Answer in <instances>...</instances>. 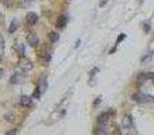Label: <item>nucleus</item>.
<instances>
[{
    "mask_svg": "<svg viewBox=\"0 0 154 135\" xmlns=\"http://www.w3.org/2000/svg\"><path fill=\"white\" fill-rule=\"evenodd\" d=\"M132 100L137 103H151L154 100V97L150 96V94H145V93H140V92H137V93L132 94Z\"/></svg>",
    "mask_w": 154,
    "mask_h": 135,
    "instance_id": "obj_1",
    "label": "nucleus"
},
{
    "mask_svg": "<svg viewBox=\"0 0 154 135\" xmlns=\"http://www.w3.org/2000/svg\"><path fill=\"white\" fill-rule=\"evenodd\" d=\"M122 126H123L124 131H132L134 128V122H132V118L130 115H124L123 120H122Z\"/></svg>",
    "mask_w": 154,
    "mask_h": 135,
    "instance_id": "obj_2",
    "label": "nucleus"
},
{
    "mask_svg": "<svg viewBox=\"0 0 154 135\" xmlns=\"http://www.w3.org/2000/svg\"><path fill=\"white\" fill-rule=\"evenodd\" d=\"M27 42H29L30 46L35 47V46L38 45V42H39V39H38V37L34 34V32H30V34L27 35Z\"/></svg>",
    "mask_w": 154,
    "mask_h": 135,
    "instance_id": "obj_3",
    "label": "nucleus"
},
{
    "mask_svg": "<svg viewBox=\"0 0 154 135\" xmlns=\"http://www.w3.org/2000/svg\"><path fill=\"white\" fill-rule=\"evenodd\" d=\"M26 20L29 24H35L38 22V15L35 12H29L26 15Z\"/></svg>",
    "mask_w": 154,
    "mask_h": 135,
    "instance_id": "obj_4",
    "label": "nucleus"
},
{
    "mask_svg": "<svg viewBox=\"0 0 154 135\" xmlns=\"http://www.w3.org/2000/svg\"><path fill=\"white\" fill-rule=\"evenodd\" d=\"M66 23H68L66 15H61L58 19H57V27H59V28H64V27L66 26Z\"/></svg>",
    "mask_w": 154,
    "mask_h": 135,
    "instance_id": "obj_5",
    "label": "nucleus"
},
{
    "mask_svg": "<svg viewBox=\"0 0 154 135\" xmlns=\"http://www.w3.org/2000/svg\"><path fill=\"white\" fill-rule=\"evenodd\" d=\"M108 116H110V113H108V112L99 115V118H97V123H99V124H104V123H107Z\"/></svg>",
    "mask_w": 154,
    "mask_h": 135,
    "instance_id": "obj_6",
    "label": "nucleus"
},
{
    "mask_svg": "<svg viewBox=\"0 0 154 135\" xmlns=\"http://www.w3.org/2000/svg\"><path fill=\"white\" fill-rule=\"evenodd\" d=\"M16 28H18V20H16V19H14V20L11 22L10 27H8V32H10V34H14V32L16 31Z\"/></svg>",
    "mask_w": 154,
    "mask_h": 135,
    "instance_id": "obj_7",
    "label": "nucleus"
},
{
    "mask_svg": "<svg viewBox=\"0 0 154 135\" xmlns=\"http://www.w3.org/2000/svg\"><path fill=\"white\" fill-rule=\"evenodd\" d=\"M20 104L22 105H30V104H31V97L23 94V96L20 97Z\"/></svg>",
    "mask_w": 154,
    "mask_h": 135,
    "instance_id": "obj_8",
    "label": "nucleus"
},
{
    "mask_svg": "<svg viewBox=\"0 0 154 135\" xmlns=\"http://www.w3.org/2000/svg\"><path fill=\"white\" fill-rule=\"evenodd\" d=\"M49 39H50V42L56 43L57 40L59 39V35H58V32H56V31H51L50 34H49Z\"/></svg>",
    "mask_w": 154,
    "mask_h": 135,
    "instance_id": "obj_9",
    "label": "nucleus"
},
{
    "mask_svg": "<svg viewBox=\"0 0 154 135\" xmlns=\"http://www.w3.org/2000/svg\"><path fill=\"white\" fill-rule=\"evenodd\" d=\"M46 88H47V82H46V80L43 78V80L41 81V88L39 89H41V92H45Z\"/></svg>",
    "mask_w": 154,
    "mask_h": 135,
    "instance_id": "obj_10",
    "label": "nucleus"
},
{
    "mask_svg": "<svg viewBox=\"0 0 154 135\" xmlns=\"http://www.w3.org/2000/svg\"><path fill=\"white\" fill-rule=\"evenodd\" d=\"M41 93H42V92H41L39 86H38V88H37V89H35V91H34V93H32V97H35V99H39Z\"/></svg>",
    "mask_w": 154,
    "mask_h": 135,
    "instance_id": "obj_11",
    "label": "nucleus"
},
{
    "mask_svg": "<svg viewBox=\"0 0 154 135\" xmlns=\"http://www.w3.org/2000/svg\"><path fill=\"white\" fill-rule=\"evenodd\" d=\"M95 135H107V132L103 128H96L95 130Z\"/></svg>",
    "mask_w": 154,
    "mask_h": 135,
    "instance_id": "obj_12",
    "label": "nucleus"
},
{
    "mask_svg": "<svg viewBox=\"0 0 154 135\" xmlns=\"http://www.w3.org/2000/svg\"><path fill=\"white\" fill-rule=\"evenodd\" d=\"M18 81H19V76H18V74H14L12 77H11L10 82H11V84H16V82H18Z\"/></svg>",
    "mask_w": 154,
    "mask_h": 135,
    "instance_id": "obj_13",
    "label": "nucleus"
},
{
    "mask_svg": "<svg viewBox=\"0 0 154 135\" xmlns=\"http://www.w3.org/2000/svg\"><path fill=\"white\" fill-rule=\"evenodd\" d=\"M150 58H151V53H149L147 56H145V57H143V58H142V62H146V61H149V59H150Z\"/></svg>",
    "mask_w": 154,
    "mask_h": 135,
    "instance_id": "obj_14",
    "label": "nucleus"
},
{
    "mask_svg": "<svg viewBox=\"0 0 154 135\" xmlns=\"http://www.w3.org/2000/svg\"><path fill=\"white\" fill-rule=\"evenodd\" d=\"M143 30H145V32H149V31H150V24L146 23L145 26H143Z\"/></svg>",
    "mask_w": 154,
    "mask_h": 135,
    "instance_id": "obj_15",
    "label": "nucleus"
},
{
    "mask_svg": "<svg viewBox=\"0 0 154 135\" xmlns=\"http://www.w3.org/2000/svg\"><path fill=\"white\" fill-rule=\"evenodd\" d=\"M124 38H126V34H120V35L118 37V42H122V40H123Z\"/></svg>",
    "mask_w": 154,
    "mask_h": 135,
    "instance_id": "obj_16",
    "label": "nucleus"
},
{
    "mask_svg": "<svg viewBox=\"0 0 154 135\" xmlns=\"http://www.w3.org/2000/svg\"><path fill=\"white\" fill-rule=\"evenodd\" d=\"M0 49H4V39L2 35H0Z\"/></svg>",
    "mask_w": 154,
    "mask_h": 135,
    "instance_id": "obj_17",
    "label": "nucleus"
},
{
    "mask_svg": "<svg viewBox=\"0 0 154 135\" xmlns=\"http://www.w3.org/2000/svg\"><path fill=\"white\" fill-rule=\"evenodd\" d=\"M14 115H12V113H8V115H5V119H8V120H10V122H12L14 120Z\"/></svg>",
    "mask_w": 154,
    "mask_h": 135,
    "instance_id": "obj_18",
    "label": "nucleus"
},
{
    "mask_svg": "<svg viewBox=\"0 0 154 135\" xmlns=\"http://www.w3.org/2000/svg\"><path fill=\"white\" fill-rule=\"evenodd\" d=\"M113 51H116V45L113 46V47H112V49H111V50H110V54H112Z\"/></svg>",
    "mask_w": 154,
    "mask_h": 135,
    "instance_id": "obj_19",
    "label": "nucleus"
},
{
    "mask_svg": "<svg viewBox=\"0 0 154 135\" xmlns=\"http://www.w3.org/2000/svg\"><path fill=\"white\" fill-rule=\"evenodd\" d=\"M107 2H108V0H103V2L100 3V7H103V5H104V4H107Z\"/></svg>",
    "mask_w": 154,
    "mask_h": 135,
    "instance_id": "obj_20",
    "label": "nucleus"
},
{
    "mask_svg": "<svg viewBox=\"0 0 154 135\" xmlns=\"http://www.w3.org/2000/svg\"><path fill=\"white\" fill-rule=\"evenodd\" d=\"M15 134H16V131H15V130H12V131H11V132H8L7 135H15Z\"/></svg>",
    "mask_w": 154,
    "mask_h": 135,
    "instance_id": "obj_21",
    "label": "nucleus"
},
{
    "mask_svg": "<svg viewBox=\"0 0 154 135\" xmlns=\"http://www.w3.org/2000/svg\"><path fill=\"white\" fill-rule=\"evenodd\" d=\"M3 73H4V70H3V69H0V78L3 77Z\"/></svg>",
    "mask_w": 154,
    "mask_h": 135,
    "instance_id": "obj_22",
    "label": "nucleus"
},
{
    "mask_svg": "<svg viewBox=\"0 0 154 135\" xmlns=\"http://www.w3.org/2000/svg\"><path fill=\"white\" fill-rule=\"evenodd\" d=\"M143 2H145V0H138V3H139V4H142Z\"/></svg>",
    "mask_w": 154,
    "mask_h": 135,
    "instance_id": "obj_23",
    "label": "nucleus"
},
{
    "mask_svg": "<svg viewBox=\"0 0 154 135\" xmlns=\"http://www.w3.org/2000/svg\"><path fill=\"white\" fill-rule=\"evenodd\" d=\"M0 61H2V56H0Z\"/></svg>",
    "mask_w": 154,
    "mask_h": 135,
    "instance_id": "obj_24",
    "label": "nucleus"
}]
</instances>
